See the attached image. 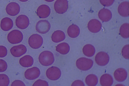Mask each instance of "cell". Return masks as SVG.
<instances>
[{
	"label": "cell",
	"instance_id": "obj_1",
	"mask_svg": "<svg viewBox=\"0 0 129 86\" xmlns=\"http://www.w3.org/2000/svg\"><path fill=\"white\" fill-rule=\"evenodd\" d=\"M39 63L42 65L47 66L52 64L55 59L53 53L48 50H45L42 52L38 58Z\"/></svg>",
	"mask_w": 129,
	"mask_h": 86
},
{
	"label": "cell",
	"instance_id": "obj_2",
	"mask_svg": "<svg viewBox=\"0 0 129 86\" xmlns=\"http://www.w3.org/2000/svg\"><path fill=\"white\" fill-rule=\"evenodd\" d=\"M23 36L22 32L17 30H13L8 34L7 39L8 41L12 44H16L21 42L22 41Z\"/></svg>",
	"mask_w": 129,
	"mask_h": 86
},
{
	"label": "cell",
	"instance_id": "obj_3",
	"mask_svg": "<svg viewBox=\"0 0 129 86\" xmlns=\"http://www.w3.org/2000/svg\"><path fill=\"white\" fill-rule=\"evenodd\" d=\"M93 63V61L92 60L85 57H81L76 60V65L79 70L86 71L91 69Z\"/></svg>",
	"mask_w": 129,
	"mask_h": 86
},
{
	"label": "cell",
	"instance_id": "obj_4",
	"mask_svg": "<svg viewBox=\"0 0 129 86\" xmlns=\"http://www.w3.org/2000/svg\"><path fill=\"white\" fill-rule=\"evenodd\" d=\"M29 46L32 48L37 49L42 45L43 40L42 37L39 34H34L30 36L28 40Z\"/></svg>",
	"mask_w": 129,
	"mask_h": 86
},
{
	"label": "cell",
	"instance_id": "obj_5",
	"mask_svg": "<svg viewBox=\"0 0 129 86\" xmlns=\"http://www.w3.org/2000/svg\"><path fill=\"white\" fill-rule=\"evenodd\" d=\"M47 77L49 79L55 81L59 79L61 75V72L59 68L52 66L48 68L46 73Z\"/></svg>",
	"mask_w": 129,
	"mask_h": 86
},
{
	"label": "cell",
	"instance_id": "obj_6",
	"mask_svg": "<svg viewBox=\"0 0 129 86\" xmlns=\"http://www.w3.org/2000/svg\"><path fill=\"white\" fill-rule=\"evenodd\" d=\"M55 12L59 14H63L66 12L69 7L68 0H56L54 5Z\"/></svg>",
	"mask_w": 129,
	"mask_h": 86
},
{
	"label": "cell",
	"instance_id": "obj_7",
	"mask_svg": "<svg viewBox=\"0 0 129 86\" xmlns=\"http://www.w3.org/2000/svg\"><path fill=\"white\" fill-rule=\"evenodd\" d=\"M49 22L46 20H41L38 21L36 25V29L39 33L44 34L48 32L51 28Z\"/></svg>",
	"mask_w": 129,
	"mask_h": 86
},
{
	"label": "cell",
	"instance_id": "obj_8",
	"mask_svg": "<svg viewBox=\"0 0 129 86\" xmlns=\"http://www.w3.org/2000/svg\"><path fill=\"white\" fill-rule=\"evenodd\" d=\"M109 57L108 54L104 51H100L96 55L95 60L96 63L100 66H104L109 62Z\"/></svg>",
	"mask_w": 129,
	"mask_h": 86
},
{
	"label": "cell",
	"instance_id": "obj_9",
	"mask_svg": "<svg viewBox=\"0 0 129 86\" xmlns=\"http://www.w3.org/2000/svg\"><path fill=\"white\" fill-rule=\"evenodd\" d=\"M29 20L28 17L25 15L22 14L18 16L15 20V24L19 29L24 30L29 25Z\"/></svg>",
	"mask_w": 129,
	"mask_h": 86
},
{
	"label": "cell",
	"instance_id": "obj_10",
	"mask_svg": "<svg viewBox=\"0 0 129 86\" xmlns=\"http://www.w3.org/2000/svg\"><path fill=\"white\" fill-rule=\"evenodd\" d=\"M40 71L37 67H34L27 69L25 72L24 76L27 79L32 80L39 77Z\"/></svg>",
	"mask_w": 129,
	"mask_h": 86
},
{
	"label": "cell",
	"instance_id": "obj_11",
	"mask_svg": "<svg viewBox=\"0 0 129 86\" xmlns=\"http://www.w3.org/2000/svg\"><path fill=\"white\" fill-rule=\"evenodd\" d=\"M20 10L19 5L15 2H11L7 6L6 11L8 14L10 16H14L18 15Z\"/></svg>",
	"mask_w": 129,
	"mask_h": 86
},
{
	"label": "cell",
	"instance_id": "obj_12",
	"mask_svg": "<svg viewBox=\"0 0 129 86\" xmlns=\"http://www.w3.org/2000/svg\"><path fill=\"white\" fill-rule=\"evenodd\" d=\"M26 46L21 44L13 46L10 49L11 53L13 56L19 57L24 54L27 52Z\"/></svg>",
	"mask_w": 129,
	"mask_h": 86
},
{
	"label": "cell",
	"instance_id": "obj_13",
	"mask_svg": "<svg viewBox=\"0 0 129 86\" xmlns=\"http://www.w3.org/2000/svg\"><path fill=\"white\" fill-rule=\"evenodd\" d=\"M51 12V9L48 6L42 4L38 7L36 13L39 17L44 19L49 17Z\"/></svg>",
	"mask_w": 129,
	"mask_h": 86
},
{
	"label": "cell",
	"instance_id": "obj_14",
	"mask_svg": "<svg viewBox=\"0 0 129 86\" xmlns=\"http://www.w3.org/2000/svg\"><path fill=\"white\" fill-rule=\"evenodd\" d=\"M102 24L98 19H95L90 20L87 24V27L89 30L93 33H96L99 32L101 30Z\"/></svg>",
	"mask_w": 129,
	"mask_h": 86
},
{
	"label": "cell",
	"instance_id": "obj_15",
	"mask_svg": "<svg viewBox=\"0 0 129 86\" xmlns=\"http://www.w3.org/2000/svg\"><path fill=\"white\" fill-rule=\"evenodd\" d=\"M114 75L116 80L119 82H122L125 80L127 78V73L125 69L120 68L115 71Z\"/></svg>",
	"mask_w": 129,
	"mask_h": 86
},
{
	"label": "cell",
	"instance_id": "obj_16",
	"mask_svg": "<svg viewBox=\"0 0 129 86\" xmlns=\"http://www.w3.org/2000/svg\"><path fill=\"white\" fill-rule=\"evenodd\" d=\"M98 16L101 21L104 22H107L111 19L112 14L109 10L104 8L100 10L98 13Z\"/></svg>",
	"mask_w": 129,
	"mask_h": 86
},
{
	"label": "cell",
	"instance_id": "obj_17",
	"mask_svg": "<svg viewBox=\"0 0 129 86\" xmlns=\"http://www.w3.org/2000/svg\"><path fill=\"white\" fill-rule=\"evenodd\" d=\"M13 20L10 18L7 17L3 18L0 23V27L3 31H7L10 30L13 26Z\"/></svg>",
	"mask_w": 129,
	"mask_h": 86
},
{
	"label": "cell",
	"instance_id": "obj_18",
	"mask_svg": "<svg viewBox=\"0 0 129 86\" xmlns=\"http://www.w3.org/2000/svg\"><path fill=\"white\" fill-rule=\"evenodd\" d=\"M129 2L126 1L122 2L118 7V11L119 14L124 17L128 16Z\"/></svg>",
	"mask_w": 129,
	"mask_h": 86
},
{
	"label": "cell",
	"instance_id": "obj_19",
	"mask_svg": "<svg viewBox=\"0 0 129 86\" xmlns=\"http://www.w3.org/2000/svg\"><path fill=\"white\" fill-rule=\"evenodd\" d=\"M65 34L63 31L57 30L55 31L52 34L51 39L54 42L58 43L63 41L66 38Z\"/></svg>",
	"mask_w": 129,
	"mask_h": 86
},
{
	"label": "cell",
	"instance_id": "obj_20",
	"mask_svg": "<svg viewBox=\"0 0 129 86\" xmlns=\"http://www.w3.org/2000/svg\"><path fill=\"white\" fill-rule=\"evenodd\" d=\"M80 30L79 27L75 24L70 25L67 30V33L68 36L72 38H75L80 34Z\"/></svg>",
	"mask_w": 129,
	"mask_h": 86
},
{
	"label": "cell",
	"instance_id": "obj_21",
	"mask_svg": "<svg viewBox=\"0 0 129 86\" xmlns=\"http://www.w3.org/2000/svg\"><path fill=\"white\" fill-rule=\"evenodd\" d=\"M34 60L33 58L29 55H26L20 59L19 63L24 67H29L31 66L33 64Z\"/></svg>",
	"mask_w": 129,
	"mask_h": 86
},
{
	"label": "cell",
	"instance_id": "obj_22",
	"mask_svg": "<svg viewBox=\"0 0 129 86\" xmlns=\"http://www.w3.org/2000/svg\"><path fill=\"white\" fill-rule=\"evenodd\" d=\"M100 83L103 86H110L113 84V79L112 76L108 74H103L100 77Z\"/></svg>",
	"mask_w": 129,
	"mask_h": 86
},
{
	"label": "cell",
	"instance_id": "obj_23",
	"mask_svg": "<svg viewBox=\"0 0 129 86\" xmlns=\"http://www.w3.org/2000/svg\"><path fill=\"white\" fill-rule=\"evenodd\" d=\"M70 47L67 43L63 42L58 44L56 47V51L62 55H66L70 51Z\"/></svg>",
	"mask_w": 129,
	"mask_h": 86
},
{
	"label": "cell",
	"instance_id": "obj_24",
	"mask_svg": "<svg viewBox=\"0 0 129 86\" xmlns=\"http://www.w3.org/2000/svg\"><path fill=\"white\" fill-rule=\"evenodd\" d=\"M84 54L87 56L91 57L95 54V50L94 46L91 44H87L84 45L82 49Z\"/></svg>",
	"mask_w": 129,
	"mask_h": 86
},
{
	"label": "cell",
	"instance_id": "obj_25",
	"mask_svg": "<svg viewBox=\"0 0 129 86\" xmlns=\"http://www.w3.org/2000/svg\"><path fill=\"white\" fill-rule=\"evenodd\" d=\"M85 81L86 84L88 86H94L98 82V79L97 76L92 74L88 75L86 77Z\"/></svg>",
	"mask_w": 129,
	"mask_h": 86
},
{
	"label": "cell",
	"instance_id": "obj_26",
	"mask_svg": "<svg viewBox=\"0 0 129 86\" xmlns=\"http://www.w3.org/2000/svg\"><path fill=\"white\" fill-rule=\"evenodd\" d=\"M128 23H126L123 24L120 27V34L122 38H124L127 39L128 38Z\"/></svg>",
	"mask_w": 129,
	"mask_h": 86
},
{
	"label": "cell",
	"instance_id": "obj_27",
	"mask_svg": "<svg viewBox=\"0 0 129 86\" xmlns=\"http://www.w3.org/2000/svg\"><path fill=\"white\" fill-rule=\"evenodd\" d=\"M10 80L8 76L5 74H0V86H7Z\"/></svg>",
	"mask_w": 129,
	"mask_h": 86
},
{
	"label": "cell",
	"instance_id": "obj_28",
	"mask_svg": "<svg viewBox=\"0 0 129 86\" xmlns=\"http://www.w3.org/2000/svg\"><path fill=\"white\" fill-rule=\"evenodd\" d=\"M129 45L126 44L124 46L122 49L121 53L122 56L125 59H128Z\"/></svg>",
	"mask_w": 129,
	"mask_h": 86
},
{
	"label": "cell",
	"instance_id": "obj_29",
	"mask_svg": "<svg viewBox=\"0 0 129 86\" xmlns=\"http://www.w3.org/2000/svg\"><path fill=\"white\" fill-rule=\"evenodd\" d=\"M7 68L8 65L6 62L3 60L0 59V72L5 71Z\"/></svg>",
	"mask_w": 129,
	"mask_h": 86
},
{
	"label": "cell",
	"instance_id": "obj_30",
	"mask_svg": "<svg viewBox=\"0 0 129 86\" xmlns=\"http://www.w3.org/2000/svg\"><path fill=\"white\" fill-rule=\"evenodd\" d=\"M34 86H48V82L45 80L39 79L35 81L33 85Z\"/></svg>",
	"mask_w": 129,
	"mask_h": 86
},
{
	"label": "cell",
	"instance_id": "obj_31",
	"mask_svg": "<svg viewBox=\"0 0 129 86\" xmlns=\"http://www.w3.org/2000/svg\"><path fill=\"white\" fill-rule=\"evenodd\" d=\"M8 53L7 48L3 45H0V58H4L6 56Z\"/></svg>",
	"mask_w": 129,
	"mask_h": 86
},
{
	"label": "cell",
	"instance_id": "obj_32",
	"mask_svg": "<svg viewBox=\"0 0 129 86\" xmlns=\"http://www.w3.org/2000/svg\"><path fill=\"white\" fill-rule=\"evenodd\" d=\"M114 0H99L101 4L105 7H109L112 5Z\"/></svg>",
	"mask_w": 129,
	"mask_h": 86
},
{
	"label": "cell",
	"instance_id": "obj_33",
	"mask_svg": "<svg viewBox=\"0 0 129 86\" xmlns=\"http://www.w3.org/2000/svg\"><path fill=\"white\" fill-rule=\"evenodd\" d=\"M11 86H25V83L22 81L19 80H16L13 81L11 84Z\"/></svg>",
	"mask_w": 129,
	"mask_h": 86
},
{
	"label": "cell",
	"instance_id": "obj_34",
	"mask_svg": "<svg viewBox=\"0 0 129 86\" xmlns=\"http://www.w3.org/2000/svg\"><path fill=\"white\" fill-rule=\"evenodd\" d=\"M71 86H85L83 82L80 80H77L74 81L72 84Z\"/></svg>",
	"mask_w": 129,
	"mask_h": 86
},
{
	"label": "cell",
	"instance_id": "obj_35",
	"mask_svg": "<svg viewBox=\"0 0 129 86\" xmlns=\"http://www.w3.org/2000/svg\"><path fill=\"white\" fill-rule=\"evenodd\" d=\"M44 0L47 2H52L53 1L55 0Z\"/></svg>",
	"mask_w": 129,
	"mask_h": 86
},
{
	"label": "cell",
	"instance_id": "obj_36",
	"mask_svg": "<svg viewBox=\"0 0 129 86\" xmlns=\"http://www.w3.org/2000/svg\"><path fill=\"white\" fill-rule=\"evenodd\" d=\"M20 2H25L28 1L29 0H19Z\"/></svg>",
	"mask_w": 129,
	"mask_h": 86
},
{
	"label": "cell",
	"instance_id": "obj_37",
	"mask_svg": "<svg viewBox=\"0 0 129 86\" xmlns=\"http://www.w3.org/2000/svg\"></svg>",
	"mask_w": 129,
	"mask_h": 86
}]
</instances>
